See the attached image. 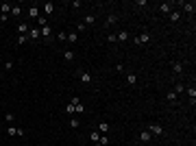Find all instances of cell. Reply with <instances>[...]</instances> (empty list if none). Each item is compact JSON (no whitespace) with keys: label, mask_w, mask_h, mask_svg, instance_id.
I'll return each mask as SVG.
<instances>
[{"label":"cell","mask_w":196,"mask_h":146,"mask_svg":"<svg viewBox=\"0 0 196 146\" xmlns=\"http://www.w3.org/2000/svg\"><path fill=\"white\" fill-rule=\"evenodd\" d=\"M78 78H81L83 83H92V76H89L87 72H81V74H78Z\"/></svg>","instance_id":"ac0fdd59"},{"label":"cell","mask_w":196,"mask_h":146,"mask_svg":"<svg viewBox=\"0 0 196 146\" xmlns=\"http://www.w3.org/2000/svg\"><path fill=\"white\" fill-rule=\"evenodd\" d=\"M65 111H68L70 116H72V113H76V107H74V105H70V102H68V105H65Z\"/></svg>","instance_id":"d4e9b609"},{"label":"cell","mask_w":196,"mask_h":146,"mask_svg":"<svg viewBox=\"0 0 196 146\" xmlns=\"http://www.w3.org/2000/svg\"><path fill=\"white\" fill-rule=\"evenodd\" d=\"M127 83H129V85H135V83H137V74L129 72V74H127Z\"/></svg>","instance_id":"9a60e30c"},{"label":"cell","mask_w":196,"mask_h":146,"mask_svg":"<svg viewBox=\"0 0 196 146\" xmlns=\"http://www.w3.org/2000/svg\"><path fill=\"white\" fill-rule=\"evenodd\" d=\"M183 89H185V85H183V83H176V85H174V89H172V92H174V94H181Z\"/></svg>","instance_id":"7402d4cb"},{"label":"cell","mask_w":196,"mask_h":146,"mask_svg":"<svg viewBox=\"0 0 196 146\" xmlns=\"http://www.w3.org/2000/svg\"><path fill=\"white\" fill-rule=\"evenodd\" d=\"M11 7H13V5H9V2H2V5H0V13H2V15H9V13H11Z\"/></svg>","instance_id":"5b68a950"},{"label":"cell","mask_w":196,"mask_h":146,"mask_svg":"<svg viewBox=\"0 0 196 146\" xmlns=\"http://www.w3.org/2000/svg\"><path fill=\"white\" fill-rule=\"evenodd\" d=\"M7 135H9V137H15V135H18V137H22V135H24V129H18V127H7Z\"/></svg>","instance_id":"7a4b0ae2"},{"label":"cell","mask_w":196,"mask_h":146,"mask_svg":"<svg viewBox=\"0 0 196 146\" xmlns=\"http://www.w3.org/2000/svg\"><path fill=\"white\" fill-rule=\"evenodd\" d=\"M94 22H96V15H94V13H89V15H85V24H94Z\"/></svg>","instance_id":"d6986e66"},{"label":"cell","mask_w":196,"mask_h":146,"mask_svg":"<svg viewBox=\"0 0 196 146\" xmlns=\"http://www.w3.org/2000/svg\"><path fill=\"white\" fill-rule=\"evenodd\" d=\"M76 39H78V33H76V31H70V33L65 35V42H70V44H72V42H76Z\"/></svg>","instance_id":"ba28073f"},{"label":"cell","mask_w":196,"mask_h":146,"mask_svg":"<svg viewBox=\"0 0 196 146\" xmlns=\"http://www.w3.org/2000/svg\"><path fill=\"white\" fill-rule=\"evenodd\" d=\"M148 42H150V35L148 33H140L135 37V44H148Z\"/></svg>","instance_id":"3957f363"},{"label":"cell","mask_w":196,"mask_h":146,"mask_svg":"<svg viewBox=\"0 0 196 146\" xmlns=\"http://www.w3.org/2000/svg\"><path fill=\"white\" fill-rule=\"evenodd\" d=\"M37 24L39 26H46V15H39V18H37Z\"/></svg>","instance_id":"f546056e"},{"label":"cell","mask_w":196,"mask_h":146,"mask_svg":"<svg viewBox=\"0 0 196 146\" xmlns=\"http://www.w3.org/2000/svg\"><path fill=\"white\" fill-rule=\"evenodd\" d=\"M172 70H174V74H181L183 72V63L181 61H172Z\"/></svg>","instance_id":"9c48e42d"},{"label":"cell","mask_w":196,"mask_h":146,"mask_svg":"<svg viewBox=\"0 0 196 146\" xmlns=\"http://www.w3.org/2000/svg\"><path fill=\"white\" fill-rule=\"evenodd\" d=\"M42 7H44V13H46V15H52V13H54L52 2H46V5H42Z\"/></svg>","instance_id":"8fae6325"},{"label":"cell","mask_w":196,"mask_h":146,"mask_svg":"<svg viewBox=\"0 0 196 146\" xmlns=\"http://www.w3.org/2000/svg\"><path fill=\"white\" fill-rule=\"evenodd\" d=\"M78 124H81V122H78L76 118H70V127L72 129H78Z\"/></svg>","instance_id":"4316f807"},{"label":"cell","mask_w":196,"mask_h":146,"mask_svg":"<svg viewBox=\"0 0 196 146\" xmlns=\"http://www.w3.org/2000/svg\"><path fill=\"white\" fill-rule=\"evenodd\" d=\"M116 22H118V13H111V15H109V18H107V20H105V24H107V26H111V24H116Z\"/></svg>","instance_id":"7c38bea8"},{"label":"cell","mask_w":196,"mask_h":146,"mask_svg":"<svg viewBox=\"0 0 196 146\" xmlns=\"http://www.w3.org/2000/svg\"><path fill=\"white\" fill-rule=\"evenodd\" d=\"M39 31H42V37H48V35H50V26H48V24H46V26H42Z\"/></svg>","instance_id":"603a6c76"},{"label":"cell","mask_w":196,"mask_h":146,"mask_svg":"<svg viewBox=\"0 0 196 146\" xmlns=\"http://www.w3.org/2000/svg\"><path fill=\"white\" fill-rule=\"evenodd\" d=\"M63 57L68 59V61H72V59H74V53H72V50H65V53H63Z\"/></svg>","instance_id":"f1b7e54d"},{"label":"cell","mask_w":196,"mask_h":146,"mask_svg":"<svg viewBox=\"0 0 196 146\" xmlns=\"http://www.w3.org/2000/svg\"><path fill=\"white\" fill-rule=\"evenodd\" d=\"M168 15H170V20H172V22H179V20H181V13H179V11H170Z\"/></svg>","instance_id":"2e32d148"},{"label":"cell","mask_w":196,"mask_h":146,"mask_svg":"<svg viewBox=\"0 0 196 146\" xmlns=\"http://www.w3.org/2000/svg\"><path fill=\"white\" fill-rule=\"evenodd\" d=\"M70 105H74V107H76V105H81V100H78V96H72V98H70Z\"/></svg>","instance_id":"1f68e13d"},{"label":"cell","mask_w":196,"mask_h":146,"mask_svg":"<svg viewBox=\"0 0 196 146\" xmlns=\"http://www.w3.org/2000/svg\"><path fill=\"white\" fill-rule=\"evenodd\" d=\"M29 35H31V39H33V42H37V39L42 37V31H39V29H31Z\"/></svg>","instance_id":"52a82bcc"},{"label":"cell","mask_w":196,"mask_h":146,"mask_svg":"<svg viewBox=\"0 0 196 146\" xmlns=\"http://www.w3.org/2000/svg\"><path fill=\"white\" fill-rule=\"evenodd\" d=\"M166 98H168L170 102H176V94H174V92H168V94H166Z\"/></svg>","instance_id":"484cf974"},{"label":"cell","mask_w":196,"mask_h":146,"mask_svg":"<svg viewBox=\"0 0 196 146\" xmlns=\"http://www.w3.org/2000/svg\"><path fill=\"white\" fill-rule=\"evenodd\" d=\"M11 13H13V15H20V13H22V7H11Z\"/></svg>","instance_id":"4dcf8cb0"},{"label":"cell","mask_w":196,"mask_h":146,"mask_svg":"<svg viewBox=\"0 0 196 146\" xmlns=\"http://www.w3.org/2000/svg\"><path fill=\"white\" fill-rule=\"evenodd\" d=\"M29 15H31V18H39V15H42L39 7H31V9H29Z\"/></svg>","instance_id":"4fadbf2b"},{"label":"cell","mask_w":196,"mask_h":146,"mask_svg":"<svg viewBox=\"0 0 196 146\" xmlns=\"http://www.w3.org/2000/svg\"><path fill=\"white\" fill-rule=\"evenodd\" d=\"M18 31H20V33H22V35H24L26 31H29V24H18Z\"/></svg>","instance_id":"83f0119b"},{"label":"cell","mask_w":196,"mask_h":146,"mask_svg":"<svg viewBox=\"0 0 196 146\" xmlns=\"http://www.w3.org/2000/svg\"><path fill=\"white\" fill-rule=\"evenodd\" d=\"M100 135H103V133H98V131H92V135H89V137H92V142H94V144H98Z\"/></svg>","instance_id":"ffe728a7"},{"label":"cell","mask_w":196,"mask_h":146,"mask_svg":"<svg viewBox=\"0 0 196 146\" xmlns=\"http://www.w3.org/2000/svg\"><path fill=\"white\" fill-rule=\"evenodd\" d=\"M148 133H150V135H163V127H159V124H148V129H146Z\"/></svg>","instance_id":"6da1fadb"},{"label":"cell","mask_w":196,"mask_h":146,"mask_svg":"<svg viewBox=\"0 0 196 146\" xmlns=\"http://www.w3.org/2000/svg\"><path fill=\"white\" fill-rule=\"evenodd\" d=\"M181 7L187 11V13H194V11H196V5H194V2H181Z\"/></svg>","instance_id":"8992f818"},{"label":"cell","mask_w":196,"mask_h":146,"mask_svg":"<svg viewBox=\"0 0 196 146\" xmlns=\"http://www.w3.org/2000/svg\"><path fill=\"white\" fill-rule=\"evenodd\" d=\"M109 129H111V127H109V122H98V127H96V131L98 133H103V135H107V131H109Z\"/></svg>","instance_id":"277c9868"},{"label":"cell","mask_w":196,"mask_h":146,"mask_svg":"<svg viewBox=\"0 0 196 146\" xmlns=\"http://www.w3.org/2000/svg\"><path fill=\"white\" fill-rule=\"evenodd\" d=\"M65 35H68V33H63V31H59V33H57V37L61 39V42H65Z\"/></svg>","instance_id":"d6a6232c"},{"label":"cell","mask_w":196,"mask_h":146,"mask_svg":"<svg viewBox=\"0 0 196 146\" xmlns=\"http://www.w3.org/2000/svg\"><path fill=\"white\" fill-rule=\"evenodd\" d=\"M187 94H190V100L194 102V100H196V87H194V85H192V87L187 89Z\"/></svg>","instance_id":"44dd1931"},{"label":"cell","mask_w":196,"mask_h":146,"mask_svg":"<svg viewBox=\"0 0 196 146\" xmlns=\"http://www.w3.org/2000/svg\"><path fill=\"white\" fill-rule=\"evenodd\" d=\"M131 146H135V144H131Z\"/></svg>","instance_id":"e575fe53"},{"label":"cell","mask_w":196,"mask_h":146,"mask_svg":"<svg viewBox=\"0 0 196 146\" xmlns=\"http://www.w3.org/2000/svg\"><path fill=\"white\" fill-rule=\"evenodd\" d=\"M0 76H2V72H0Z\"/></svg>","instance_id":"836d02e7"},{"label":"cell","mask_w":196,"mask_h":146,"mask_svg":"<svg viewBox=\"0 0 196 146\" xmlns=\"http://www.w3.org/2000/svg\"><path fill=\"white\" fill-rule=\"evenodd\" d=\"M159 11H161V13H170L172 5H170V2H161V5H159Z\"/></svg>","instance_id":"30bf717a"},{"label":"cell","mask_w":196,"mask_h":146,"mask_svg":"<svg viewBox=\"0 0 196 146\" xmlns=\"http://www.w3.org/2000/svg\"><path fill=\"white\" fill-rule=\"evenodd\" d=\"M116 39H120V42H127V39H129V33H127V31H120V33L116 35Z\"/></svg>","instance_id":"e0dca14e"},{"label":"cell","mask_w":196,"mask_h":146,"mask_svg":"<svg viewBox=\"0 0 196 146\" xmlns=\"http://www.w3.org/2000/svg\"><path fill=\"white\" fill-rule=\"evenodd\" d=\"M150 133H148V131H142V133H140V140H142L144 142V144H148V142H150Z\"/></svg>","instance_id":"5bb4252c"},{"label":"cell","mask_w":196,"mask_h":146,"mask_svg":"<svg viewBox=\"0 0 196 146\" xmlns=\"http://www.w3.org/2000/svg\"><path fill=\"white\" fill-rule=\"evenodd\" d=\"M26 42H29V37H26V35H18V46L26 44Z\"/></svg>","instance_id":"cb8c5ba5"}]
</instances>
